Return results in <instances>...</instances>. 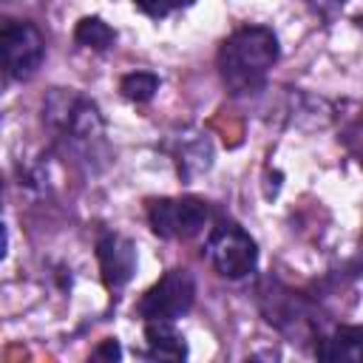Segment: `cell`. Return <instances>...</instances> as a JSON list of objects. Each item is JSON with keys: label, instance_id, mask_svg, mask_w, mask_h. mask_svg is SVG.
Wrapping results in <instances>:
<instances>
[{"label": "cell", "instance_id": "obj_5", "mask_svg": "<svg viewBox=\"0 0 363 363\" xmlns=\"http://www.w3.org/2000/svg\"><path fill=\"white\" fill-rule=\"evenodd\" d=\"M196 301V281L187 269L164 272L139 301V315L145 320H176L190 312Z\"/></svg>", "mask_w": 363, "mask_h": 363}, {"label": "cell", "instance_id": "obj_10", "mask_svg": "<svg viewBox=\"0 0 363 363\" xmlns=\"http://www.w3.org/2000/svg\"><path fill=\"white\" fill-rule=\"evenodd\" d=\"M74 40H77L79 45H85V48L105 51V48H111V45H113L116 31H113L105 20H99V17H85V20H79V23H77Z\"/></svg>", "mask_w": 363, "mask_h": 363}, {"label": "cell", "instance_id": "obj_2", "mask_svg": "<svg viewBox=\"0 0 363 363\" xmlns=\"http://www.w3.org/2000/svg\"><path fill=\"white\" fill-rule=\"evenodd\" d=\"M45 119L57 128V133L68 142L71 150H82L85 156H94V145H99L105 133L96 105L79 94L54 91L45 102Z\"/></svg>", "mask_w": 363, "mask_h": 363}, {"label": "cell", "instance_id": "obj_1", "mask_svg": "<svg viewBox=\"0 0 363 363\" xmlns=\"http://www.w3.org/2000/svg\"><path fill=\"white\" fill-rule=\"evenodd\" d=\"M278 60V37L267 26H244L218 48V74L230 94L250 96L267 85Z\"/></svg>", "mask_w": 363, "mask_h": 363}, {"label": "cell", "instance_id": "obj_6", "mask_svg": "<svg viewBox=\"0 0 363 363\" xmlns=\"http://www.w3.org/2000/svg\"><path fill=\"white\" fill-rule=\"evenodd\" d=\"M210 210L201 199L182 196V199H156L147 207L150 230L159 238H193L204 230Z\"/></svg>", "mask_w": 363, "mask_h": 363}, {"label": "cell", "instance_id": "obj_12", "mask_svg": "<svg viewBox=\"0 0 363 363\" xmlns=\"http://www.w3.org/2000/svg\"><path fill=\"white\" fill-rule=\"evenodd\" d=\"M133 3H136L147 17H156V20L170 11V0H133Z\"/></svg>", "mask_w": 363, "mask_h": 363}, {"label": "cell", "instance_id": "obj_7", "mask_svg": "<svg viewBox=\"0 0 363 363\" xmlns=\"http://www.w3.org/2000/svg\"><path fill=\"white\" fill-rule=\"evenodd\" d=\"M96 258L108 289H122L136 272V247L119 233H102L96 241Z\"/></svg>", "mask_w": 363, "mask_h": 363}, {"label": "cell", "instance_id": "obj_14", "mask_svg": "<svg viewBox=\"0 0 363 363\" xmlns=\"http://www.w3.org/2000/svg\"><path fill=\"white\" fill-rule=\"evenodd\" d=\"M309 3H312V6L318 9V11H323V14H326V11H332V9H337V6H343L346 0H309Z\"/></svg>", "mask_w": 363, "mask_h": 363}, {"label": "cell", "instance_id": "obj_3", "mask_svg": "<svg viewBox=\"0 0 363 363\" xmlns=\"http://www.w3.org/2000/svg\"><path fill=\"white\" fill-rule=\"evenodd\" d=\"M204 255L213 264V269L221 278H230V281L247 278L258 264L255 241L235 221H218L210 230L207 244H204Z\"/></svg>", "mask_w": 363, "mask_h": 363}, {"label": "cell", "instance_id": "obj_13", "mask_svg": "<svg viewBox=\"0 0 363 363\" xmlns=\"http://www.w3.org/2000/svg\"><path fill=\"white\" fill-rule=\"evenodd\" d=\"M96 357H119V343H116V340H105V343L96 349Z\"/></svg>", "mask_w": 363, "mask_h": 363}, {"label": "cell", "instance_id": "obj_11", "mask_svg": "<svg viewBox=\"0 0 363 363\" xmlns=\"http://www.w3.org/2000/svg\"><path fill=\"white\" fill-rule=\"evenodd\" d=\"M119 91L130 99V102H147L153 99V94L159 91V77L150 71H133L128 77H122Z\"/></svg>", "mask_w": 363, "mask_h": 363}, {"label": "cell", "instance_id": "obj_9", "mask_svg": "<svg viewBox=\"0 0 363 363\" xmlns=\"http://www.w3.org/2000/svg\"><path fill=\"white\" fill-rule=\"evenodd\" d=\"M145 337H147V357H156V360H184L187 357L184 337L170 326V320H147Z\"/></svg>", "mask_w": 363, "mask_h": 363}, {"label": "cell", "instance_id": "obj_8", "mask_svg": "<svg viewBox=\"0 0 363 363\" xmlns=\"http://www.w3.org/2000/svg\"><path fill=\"white\" fill-rule=\"evenodd\" d=\"M315 352L329 363H363V326H337L318 343Z\"/></svg>", "mask_w": 363, "mask_h": 363}, {"label": "cell", "instance_id": "obj_15", "mask_svg": "<svg viewBox=\"0 0 363 363\" xmlns=\"http://www.w3.org/2000/svg\"><path fill=\"white\" fill-rule=\"evenodd\" d=\"M196 0H170V9H187V6H193Z\"/></svg>", "mask_w": 363, "mask_h": 363}, {"label": "cell", "instance_id": "obj_4", "mask_svg": "<svg viewBox=\"0 0 363 363\" xmlns=\"http://www.w3.org/2000/svg\"><path fill=\"white\" fill-rule=\"evenodd\" d=\"M3 68L11 79H28L45 60V40L28 20H6L0 28Z\"/></svg>", "mask_w": 363, "mask_h": 363}, {"label": "cell", "instance_id": "obj_16", "mask_svg": "<svg viewBox=\"0 0 363 363\" xmlns=\"http://www.w3.org/2000/svg\"><path fill=\"white\" fill-rule=\"evenodd\" d=\"M360 26H363V20H360Z\"/></svg>", "mask_w": 363, "mask_h": 363}]
</instances>
